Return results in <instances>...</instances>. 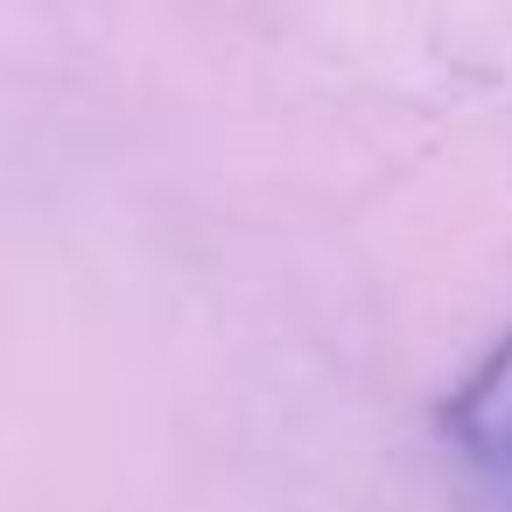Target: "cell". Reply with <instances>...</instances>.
<instances>
[{"instance_id":"cell-1","label":"cell","mask_w":512,"mask_h":512,"mask_svg":"<svg viewBox=\"0 0 512 512\" xmlns=\"http://www.w3.org/2000/svg\"><path fill=\"white\" fill-rule=\"evenodd\" d=\"M435 428H442V449L456 456L470 498L484 512H512V323L449 386Z\"/></svg>"}]
</instances>
